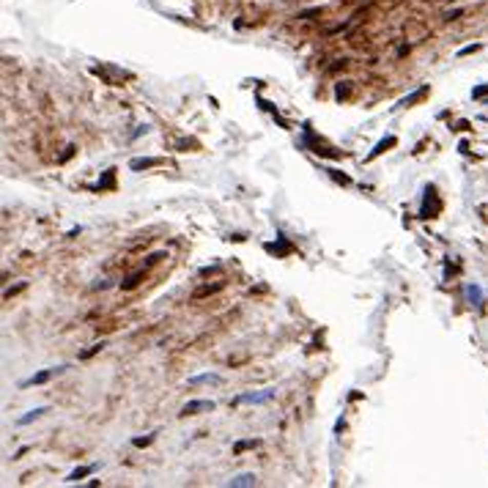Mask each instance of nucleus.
<instances>
[{"label":"nucleus","mask_w":488,"mask_h":488,"mask_svg":"<svg viewBox=\"0 0 488 488\" xmlns=\"http://www.w3.org/2000/svg\"><path fill=\"white\" fill-rule=\"evenodd\" d=\"M140 277H143V271H134V275H129V277L121 283V288H126V291H129V288H134V285L140 283Z\"/></svg>","instance_id":"nucleus-12"},{"label":"nucleus","mask_w":488,"mask_h":488,"mask_svg":"<svg viewBox=\"0 0 488 488\" xmlns=\"http://www.w3.org/2000/svg\"><path fill=\"white\" fill-rule=\"evenodd\" d=\"M425 206H422V217H436L439 214V209H442V203H439V198H436V189L434 187H428V192H425Z\"/></svg>","instance_id":"nucleus-2"},{"label":"nucleus","mask_w":488,"mask_h":488,"mask_svg":"<svg viewBox=\"0 0 488 488\" xmlns=\"http://www.w3.org/2000/svg\"><path fill=\"white\" fill-rule=\"evenodd\" d=\"M222 379L217 373H203V376H192V379H187L189 387H198V384H220Z\"/></svg>","instance_id":"nucleus-5"},{"label":"nucleus","mask_w":488,"mask_h":488,"mask_svg":"<svg viewBox=\"0 0 488 488\" xmlns=\"http://www.w3.org/2000/svg\"><path fill=\"white\" fill-rule=\"evenodd\" d=\"M395 143H398L395 138H387V140H381L379 146H376V148L370 151V157H367V159H376V157H379V154H384V151H387V148H393Z\"/></svg>","instance_id":"nucleus-9"},{"label":"nucleus","mask_w":488,"mask_h":488,"mask_svg":"<svg viewBox=\"0 0 488 488\" xmlns=\"http://www.w3.org/2000/svg\"><path fill=\"white\" fill-rule=\"evenodd\" d=\"M211 409H214V401H189V403L181 409V417H192V414L211 412Z\"/></svg>","instance_id":"nucleus-4"},{"label":"nucleus","mask_w":488,"mask_h":488,"mask_svg":"<svg viewBox=\"0 0 488 488\" xmlns=\"http://www.w3.org/2000/svg\"><path fill=\"white\" fill-rule=\"evenodd\" d=\"M93 469H96V466H80V469H74V472H71V475H69L66 480H69V483H77V480H83V477H88V475H91Z\"/></svg>","instance_id":"nucleus-10"},{"label":"nucleus","mask_w":488,"mask_h":488,"mask_svg":"<svg viewBox=\"0 0 488 488\" xmlns=\"http://www.w3.org/2000/svg\"><path fill=\"white\" fill-rule=\"evenodd\" d=\"M488 93V85H480V88H475V91H472V96H475V99H480V96H485Z\"/></svg>","instance_id":"nucleus-17"},{"label":"nucleus","mask_w":488,"mask_h":488,"mask_svg":"<svg viewBox=\"0 0 488 488\" xmlns=\"http://www.w3.org/2000/svg\"><path fill=\"white\" fill-rule=\"evenodd\" d=\"M255 444H258V442H239V444H236V453L247 450V447H255Z\"/></svg>","instance_id":"nucleus-18"},{"label":"nucleus","mask_w":488,"mask_h":488,"mask_svg":"<svg viewBox=\"0 0 488 488\" xmlns=\"http://www.w3.org/2000/svg\"><path fill=\"white\" fill-rule=\"evenodd\" d=\"M275 398V389H261V393H247V395H239L236 403H266Z\"/></svg>","instance_id":"nucleus-3"},{"label":"nucleus","mask_w":488,"mask_h":488,"mask_svg":"<svg viewBox=\"0 0 488 488\" xmlns=\"http://www.w3.org/2000/svg\"><path fill=\"white\" fill-rule=\"evenodd\" d=\"M61 370H66V367H63V365H61V367H47V370L36 373V376H30L28 381H22V387H38V384H47L55 373H61Z\"/></svg>","instance_id":"nucleus-1"},{"label":"nucleus","mask_w":488,"mask_h":488,"mask_svg":"<svg viewBox=\"0 0 488 488\" xmlns=\"http://www.w3.org/2000/svg\"><path fill=\"white\" fill-rule=\"evenodd\" d=\"M461 14H463L461 9H458V11H450V14H447V17H444V19H458V17H461Z\"/></svg>","instance_id":"nucleus-19"},{"label":"nucleus","mask_w":488,"mask_h":488,"mask_svg":"<svg viewBox=\"0 0 488 488\" xmlns=\"http://www.w3.org/2000/svg\"><path fill=\"white\" fill-rule=\"evenodd\" d=\"M425 93H428V85H422L420 91H414L412 96H406V99L401 102V107H409V105H414V102H420V99H422V96H425Z\"/></svg>","instance_id":"nucleus-11"},{"label":"nucleus","mask_w":488,"mask_h":488,"mask_svg":"<svg viewBox=\"0 0 488 488\" xmlns=\"http://www.w3.org/2000/svg\"><path fill=\"white\" fill-rule=\"evenodd\" d=\"M466 297H469L472 305H480V288H477V285H469V288H466Z\"/></svg>","instance_id":"nucleus-13"},{"label":"nucleus","mask_w":488,"mask_h":488,"mask_svg":"<svg viewBox=\"0 0 488 488\" xmlns=\"http://www.w3.org/2000/svg\"><path fill=\"white\" fill-rule=\"evenodd\" d=\"M480 50H483V44H469V47H463V50H458V58H466V55L480 52Z\"/></svg>","instance_id":"nucleus-14"},{"label":"nucleus","mask_w":488,"mask_h":488,"mask_svg":"<svg viewBox=\"0 0 488 488\" xmlns=\"http://www.w3.org/2000/svg\"><path fill=\"white\" fill-rule=\"evenodd\" d=\"M154 442V434L151 436H143V439H134V447H146V444H151Z\"/></svg>","instance_id":"nucleus-16"},{"label":"nucleus","mask_w":488,"mask_h":488,"mask_svg":"<svg viewBox=\"0 0 488 488\" xmlns=\"http://www.w3.org/2000/svg\"><path fill=\"white\" fill-rule=\"evenodd\" d=\"M42 414H47V406H38V409L28 412L25 417H19L17 422H19V425H30V422H33V420H38V417H42Z\"/></svg>","instance_id":"nucleus-8"},{"label":"nucleus","mask_w":488,"mask_h":488,"mask_svg":"<svg viewBox=\"0 0 488 488\" xmlns=\"http://www.w3.org/2000/svg\"><path fill=\"white\" fill-rule=\"evenodd\" d=\"M107 346V343H96V346H91V348H88V351H83V359H88V357H93V354H99V351L102 348H105Z\"/></svg>","instance_id":"nucleus-15"},{"label":"nucleus","mask_w":488,"mask_h":488,"mask_svg":"<svg viewBox=\"0 0 488 488\" xmlns=\"http://www.w3.org/2000/svg\"><path fill=\"white\" fill-rule=\"evenodd\" d=\"M162 159H157V157H151V159H132L129 162V167L132 170H148V167H157Z\"/></svg>","instance_id":"nucleus-6"},{"label":"nucleus","mask_w":488,"mask_h":488,"mask_svg":"<svg viewBox=\"0 0 488 488\" xmlns=\"http://www.w3.org/2000/svg\"><path fill=\"white\" fill-rule=\"evenodd\" d=\"M453 3H455V0H453Z\"/></svg>","instance_id":"nucleus-20"},{"label":"nucleus","mask_w":488,"mask_h":488,"mask_svg":"<svg viewBox=\"0 0 488 488\" xmlns=\"http://www.w3.org/2000/svg\"><path fill=\"white\" fill-rule=\"evenodd\" d=\"M230 488H247V485H255V475H239L228 483Z\"/></svg>","instance_id":"nucleus-7"}]
</instances>
